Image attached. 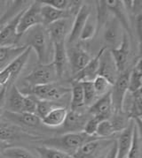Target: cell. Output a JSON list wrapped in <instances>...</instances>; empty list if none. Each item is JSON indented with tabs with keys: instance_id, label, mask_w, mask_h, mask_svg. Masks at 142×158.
<instances>
[{
	"instance_id": "1",
	"label": "cell",
	"mask_w": 142,
	"mask_h": 158,
	"mask_svg": "<svg viewBox=\"0 0 142 158\" xmlns=\"http://www.w3.org/2000/svg\"><path fill=\"white\" fill-rule=\"evenodd\" d=\"M19 46H26L34 50L39 64L52 63L53 44L45 26L37 25L25 32L20 36Z\"/></svg>"
},
{
	"instance_id": "2",
	"label": "cell",
	"mask_w": 142,
	"mask_h": 158,
	"mask_svg": "<svg viewBox=\"0 0 142 158\" xmlns=\"http://www.w3.org/2000/svg\"><path fill=\"white\" fill-rule=\"evenodd\" d=\"M100 139L97 136H90L84 132L79 133H68L59 137H53L42 141L43 146L58 149L74 156L82 146L94 139Z\"/></svg>"
},
{
	"instance_id": "3",
	"label": "cell",
	"mask_w": 142,
	"mask_h": 158,
	"mask_svg": "<svg viewBox=\"0 0 142 158\" xmlns=\"http://www.w3.org/2000/svg\"><path fill=\"white\" fill-rule=\"evenodd\" d=\"M69 88H65L56 83L46 85L34 86L29 89H22L20 92L23 95H31L38 100L50 102H58L70 93Z\"/></svg>"
},
{
	"instance_id": "4",
	"label": "cell",
	"mask_w": 142,
	"mask_h": 158,
	"mask_svg": "<svg viewBox=\"0 0 142 158\" xmlns=\"http://www.w3.org/2000/svg\"><path fill=\"white\" fill-rule=\"evenodd\" d=\"M130 72L125 71L119 73L110 90L113 114L123 113V104L125 95L128 93Z\"/></svg>"
},
{
	"instance_id": "5",
	"label": "cell",
	"mask_w": 142,
	"mask_h": 158,
	"mask_svg": "<svg viewBox=\"0 0 142 158\" xmlns=\"http://www.w3.org/2000/svg\"><path fill=\"white\" fill-rule=\"evenodd\" d=\"M57 79L58 75L52 63L39 64L25 77V81L30 85V87L55 83Z\"/></svg>"
},
{
	"instance_id": "6",
	"label": "cell",
	"mask_w": 142,
	"mask_h": 158,
	"mask_svg": "<svg viewBox=\"0 0 142 158\" xmlns=\"http://www.w3.org/2000/svg\"><path fill=\"white\" fill-rule=\"evenodd\" d=\"M41 6V3L38 1L21 12L17 25V33L20 36L33 27L42 24Z\"/></svg>"
},
{
	"instance_id": "7",
	"label": "cell",
	"mask_w": 142,
	"mask_h": 158,
	"mask_svg": "<svg viewBox=\"0 0 142 158\" xmlns=\"http://www.w3.org/2000/svg\"><path fill=\"white\" fill-rule=\"evenodd\" d=\"M73 20L74 17H68L57 20L46 27L53 44L61 43L65 44V41L70 35Z\"/></svg>"
},
{
	"instance_id": "8",
	"label": "cell",
	"mask_w": 142,
	"mask_h": 158,
	"mask_svg": "<svg viewBox=\"0 0 142 158\" xmlns=\"http://www.w3.org/2000/svg\"><path fill=\"white\" fill-rule=\"evenodd\" d=\"M67 55L73 75L79 73L92 58L90 54L79 45H72V47L67 49Z\"/></svg>"
},
{
	"instance_id": "9",
	"label": "cell",
	"mask_w": 142,
	"mask_h": 158,
	"mask_svg": "<svg viewBox=\"0 0 142 158\" xmlns=\"http://www.w3.org/2000/svg\"><path fill=\"white\" fill-rule=\"evenodd\" d=\"M21 12H20L6 25L0 27V47L19 46L20 35L17 33V25Z\"/></svg>"
},
{
	"instance_id": "10",
	"label": "cell",
	"mask_w": 142,
	"mask_h": 158,
	"mask_svg": "<svg viewBox=\"0 0 142 158\" xmlns=\"http://www.w3.org/2000/svg\"><path fill=\"white\" fill-rule=\"evenodd\" d=\"M123 33L124 32H122V26L116 17L109 19L108 23H106L104 30L103 37L106 44L104 48L107 49V47H109V51L117 48L122 43Z\"/></svg>"
},
{
	"instance_id": "11",
	"label": "cell",
	"mask_w": 142,
	"mask_h": 158,
	"mask_svg": "<svg viewBox=\"0 0 142 158\" xmlns=\"http://www.w3.org/2000/svg\"><path fill=\"white\" fill-rule=\"evenodd\" d=\"M110 53L116 63L118 73H122L123 72L127 71V65H128L130 53H131V45H130L129 36L126 32L123 33L121 44L116 49L111 50Z\"/></svg>"
},
{
	"instance_id": "12",
	"label": "cell",
	"mask_w": 142,
	"mask_h": 158,
	"mask_svg": "<svg viewBox=\"0 0 142 158\" xmlns=\"http://www.w3.org/2000/svg\"><path fill=\"white\" fill-rule=\"evenodd\" d=\"M98 75L101 76L106 80H108L112 85L115 83L119 75L116 63L112 57L109 50L105 49L100 57Z\"/></svg>"
},
{
	"instance_id": "13",
	"label": "cell",
	"mask_w": 142,
	"mask_h": 158,
	"mask_svg": "<svg viewBox=\"0 0 142 158\" xmlns=\"http://www.w3.org/2000/svg\"><path fill=\"white\" fill-rule=\"evenodd\" d=\"M135 126L134 121H130L126 128L123 129L118 136V139L116 141V158L128 157L132 144V137Z\"/></svg>"
},
{
	"instance_id": "14",
	"label": "cell",
	"mask_w": 142,
	"mask_h": 158,
	"mask_svg": "<svg viewBox=\"0 0 142 158\" xmlns=\"http://www.w3.org/2000/svg\"><path fill=\"white\" fill-rule=\"evenodd\" d=\"M88 113L91 117H97L100 120L109 119L113 115L110 92L99 97L95 102L89 107Z\"/></svg>"
},
{
	"instance_id": "15",
	"label": "cell",
	"mask_w": 142,
	"mask_h": 158,
	"mask_svg": "<svg viewBox=\"0 0 142 158\" xmlns=\"http://www.w3.org/2000/svg\"><path fill=\"white\" fill-rule=\"evenodd\" d=\"M91 117V116L89 113L83 114L78 110L68 111L66 119L61 127L67 133L83 132L86 122L89 120Z\"/></svg>"
},
{
	"instance_id": "16",
	"label": "cell",
	"mask_w": 142,
	"mask_h": 158,
	"mask_svg": "<svg viewBox=\"0 0 142 158\" xmlns=\"http://www.w3.org/2000/svg\"><path fill=\"white\" fill-rule=\"evenodd\" d=\"M4 118L10 124H13L16 127H38L41 123V119L36 114L25 113V112H11L5 110L2 115Z\"/></svg>"
},
{
	"instance_id": "17",
	"label": "cell",
	"mask_w": 142,
	"mask_h": 158,
	"mask_svg": "<svg viewBox=\"0 0 142 158\" xmlns=\"http://www.w3.org/2000/svg\"><path fill=\"white\" fill-rule=\"evenodd\" d=\"M91 11L86 5H82V6L80 7L79 11L76 14L74 20H73V25H72V29H71L70 35L69 36V44H77L80 38L82 30L84 28L85 22L88 19V17L90 16Z\"/></svg>"
},
{
	"instance_id": "18",
	"label": "cell",
	"mask_w": 142,
	"mask_h": 158,
	"mask_svg": "<svg viewBox=\"0 0 142 158\" xmlns=\"http://www.w3.org/2000/svg\"><path fill=\"white\" fill-rule=\"evenodd\" d=\"M52 64L56 70L58 78H63L69 66L67 55V48L64 43L53 44Z\"/></svg>"
},
{
	"instance_id": "19",
	"label": "cell",
	"mask_w": 142,
	"mask_h": 158,
	"mask_svg": "<svg viewBox=\"0 0 142 158\" xmlns=\"http://www.w3.org/2000/svg\"><path fill=\"white\" fill-rule=\"evenodd\" d=\"M112 142L111 139H98L89 141L82 146L78 150L74 158H96L100 152L103 150L104 148Z\"/></svg>"
},
{
	"instance_id": "20",
	"label": "cell",
	"mask_w": 142,
	"mask_h": 158,
	"mask_svg": "<svg viewBox=\"0 0 142 158\" xmlns=\"http://www.w3.org/2000/svg\"><path fill=\"white\" fill-rule=\"evenodd\" d=\"M106 48H101L100 52L94 57H92L90 60V62L84 66L83 69L76 75L73 76V81H92L98 76L99 72V64H100V57L102 53V51Z\"/></svg>"
},
{
	"instance_id": "21",
	"label": "cell",
	"mask_w": 142,
	"mask_h": 158,
	"mask_svg": "<svg viewBox=\"0 0 142 158\" xmlns=\"http://www.w3.org/2000/svg\"><path fill=\"white\" fill-rule=\"evenodd\" d=\"M42 5V4H41ZM68 17H75V15L70 11H60L53 7L42 5L41 6V18H42V25H51L52 23Z\"/></svg>"
},
{
	"instance_id": "22",
	"label": "cell",
	"mask_w": 142,
	"mask_h": 158,
	"mask_svg": "<svg viewBox=\"0 0 142 158\" xmlns=\"http://www.w3.org/2000/svg\"><path fill=\"white\" fill-rule=\"evenodd\" d=\"M24 97L25 95H23L15 85H12L8 95H6V110L17 113L22 112Z\"/></svg>"
},
{
	"instance_id": "23",
	"label": "cell",
	"mask_w": 142,
	"mask_h": 158,
	"mask_svg": "<svg viewBox=\"0 0 142 158\" xmlns=\"http://www.w3.org/2000/svg\"><path fill=\"white\" fill-rule=\"evenodd\" d=\"M27 48L26 46L0 47V71L7 67Z\"/></svg>"
},
{
	"instance_id": "24",
	"label": "cell",
	"mask_w": 142,
	"mask_h": 158,
	"mask_svg": "<svg viewBox=\"0 0 142 158\" xmlns=\"http://www.w3.org/2000/svg\"><path fill=\"white\" fill-rule=\"evenodd\" d=\"M67 114H68V110L66 108H56L47 114L41 120V123L50 127H61L66 119Z\"/></svg>"
},
{
	"instance_id": "25",
	"label": "cell",
	"mask_w": 142,
	"mask_h": 158,
	"mask_svg": "<svg viewBox=\"0 0 142 158\" xmlns=\"http://www.w3.org/2000/svg\"><path fill=\"white\" fill-rule=\"evenodd\" d=\"M31 51L32 50L29 47H28L25 51H23L20 56L16 57L13 62L7 66V69L9 70V72L11 73L10 82H13V81L18 77L21 70L24 68V66L26 65L27 62L29 58Z\"/></svg>"
},
{
	"instance_id": "26",
	"label": "cell",
	"mask_w": 142,
	"mask_h": 158,
	"mask_svg": "<svg viewBox=\"0 0 142 158\" xmlns=\"http://www.w3.org/2000/svg\"><path fill=\"white\" fill-rule=\"evenodd\" d=\"M71 110H78L84 106V90L82 83L73 81L71 84Z\"/></svg>"
},
{
	"instance_id": "27",
	"label": "cell",
	"mask_w": 142,
	"mask_h": 158,
	"mask_svg": "<svg viewBox=\"0 0 142 158\" xmlns=\"http://www.w3.org/2000/svg\"><path fill=\"white\" fill-rule=\"evenodd\" d=\"M142 87V71H141V59H139L134 68L130 73L129 86L128 92L134 93L138 90H140Z\"/></svg>"
},
{
	"instance_id": "28",
	"label": "cell",
	"mask_w": 142,
	"mask_h": 158,
	"mask_svg": "<svg viewBox=\"0 0 142 158\" xmlns=\"http://www.w3.org/2000/svg\"><path fill=\"white\" fill-rule=\"evenodd\" d=\"M59 107H63V106L58 102L42 101V100L37 99V108H36V113L35 114L42 120L47 114L52 111V110Z\"/></svg>"
},
{
	"instance_id": "29",
	"label": "cell",
	"mask_w": 142,
	"mask_h": 158,
	"mask_svg": "<svg viewBox=\"0 0 142 158\" xmlns=\"http://www.w3.org/2000/svg\"><path fill=\"white\" fill-rule=\"evenodd\" d=\"M98 28V19L91 17V14L88 17V19L85 22L84 28L82 30L81 35H80V40L83 41H87V40H91L94 37L95 34L97 33Z\"/></svg>"
},
{
	"instance_id": "30",
	"label": "cell",
	"mask_w": 142,
	"mask_h": 158,
	"mask_svg": "<svg viewBox=\"0 0 142 158\" xmlns=\"http://www.w3.org/2000/svg\"><path fill=\"white\" fill-rule=\"evenodd\" d=\"M19 127L10 123H0V139L8 141L19 136Z\"/></svg>"
},
{
	"instance_id": "31",
	"label": "cell",
	"mask_w": 142,
	"mask_h": 158,
	"mask_svg": "<svg viewBox=\"0 0 142 158\" xmlns=\"http://www.w3.org/2000/svg\"><path fill=\"white\" fill-rule=\"evenodd\" d=\"M40 158H74L64 152L60 151L58 149L48 148L45 146L38 147L36 148Z\"/></svg>"
},
{
	"instance_id": "32",
	"label": "cell",
	"mask_w": 142,
	"mask_h": 158,
	"mask_svg": "<svg viewBox=\"0 0 142 158\" xmlns=\"http://www.w3.org/2000/svg\"><path fill=\"white\" fill-rule=\"evenodd\" d=\"M92 84H93V88L96 92L98 98L109 93L111 88L113 86L108 80L99 75L92 81Z\"/></svg>"
},
{
	"instance_id": "33",
	"label": "cell",
	"mask_w": 142,
	"mask_h": 158,
	"mask_svg": "<svg viewBox=\"0 0 142 158\" xmlns=\"http://www.w3.org/2000/svg\"><path fill=\"white\" fill-rule=\"evenodd\" d=\"M7 158H37L29 151L20 147L9 146L2 153Z\"/></svg>"
},
{
	"instance_id": "34",
	"label": "cell",
	"mask_w": 142,
	"mask_h": 158,
	"mask_svg": "<svg viewBox=\"0 0 142 158\" xmlns=\"http://www.w3.org/2000/svg\"><path fill=\"white\" fill-rule=\"evenodd\" d=\"M81 83H82L83 90H84V106L90 107L98 99L96 92L93 88V84H92V81H83Z\"/></svg>"
},
{
	"instance_id": "35",
	"label": "cell",
	"mask_w": 142,
	"mask_h": 158,
	"mask_svg": "<svg viewBox=\"0 0 142 158\" xmlns=\"http://www.w3.org/2000/svg\"><path fill=\"white\" fill-rule=\"evenodd\" d=\"M115 133V129L109 119H105L99 123L95 135L100 139H107Z\"/></svg>"
},
{
	"instance_id": "36",
	"label": "cell",
	"mask_w": 142,
	"mask_h": 158,
	"mask_svg": "<svg viewBox=\"0 0 142 158\" xmlns=\"http://www.w3.org/2000/svg\"><path fill=\"white\" fill-rule=\"evenodd\" d=\"M100 121L102 120H100L97 117H91L89 120L86 122L83 132L86 133L87 135H90V136H96L95 135L96 130H97L98 125Z\"/></svg>"
},
{
	"instance_id": "37",
	"label": "cell",
	"mask_w": 142,
	"mask_h": 158,
	"mask_svg": "<svg viewBox=\"0 0 142 158\" xmlns=\"http://www.w3.org/2000/svg\"><path fill=\"white\" fill-rule=\"evenodd\" d=\"M11 80V73L9 70L6 67L4 70L0 71V88L6 87Z\"/></svg>"
},
{
	"instance_id": "38",
	"label": "cell",
	"mask_w": 142,
	"mask_h": 158,
	"mask_svg": "<svg viewBox=\"0 0 142 158\" xmlns=\"http://www.w3.org/2000/svg\"><path fill=\"white\" fill-rule=\"evenodd\" d=\"M7 87L2 88L0 91V117L5 111V107H6V95H7Z\"/></svg>"
},
{
	"instance_id": "39",
	"label": "cell",
	"mask_w": 142,
	"mask_h": 158,
	"mask_svg": "<svg viewBox=\"0 0 142 158\" xmlns=\"http://www.w3.org/2000/svg\"><path fill=\"white\" fill-rule=\"evenodd\" d=\"M105 158H116V141H114V144L111 147L110 150L108 153Z\"/></svg>"
},
{
	"instance_id": "40",
	"label": "cell",
	"mask_w": 142,
	"mask_h": 158,
	"mask_svg": "<svg viewBox=\"0 0 142 158\" xmlns=\"http://www.w3.org/2000/svg\"><path fill=\"white\" fill-rule=\"evenodd\" d=\"M9 147V143L7 141L1 140L0 139V153H3V151Z\"/></svg>"
},
{
	"instance_id": "41",
	"label": "cell",
	"mask_w": 142,
	"mask_h": 158,
	"mask_svg": "<svg viewBox=\"0 0 142 158\" xmlns=\"http://www.w3.org/2000/svg\"><path fill=\"white\" fill-rule=\"evenodd\" d=\"M1 89H2V88H0V91H1Z\"/></svg>"
}]
</instances>
